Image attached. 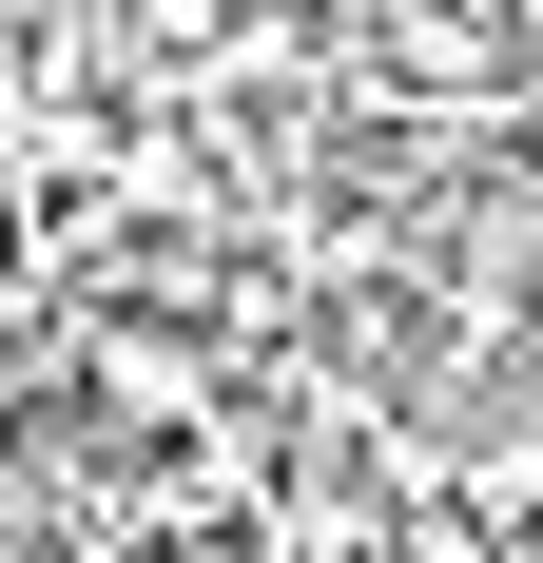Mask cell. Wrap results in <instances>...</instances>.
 Wrapping results in <instances>:
<instances>
[{
	"mask_svg": "<svg viewBox=\"0 0 543 563\" xmlns=\"http://www.w3.org/2000/svg\"><path fill=\"white\" fill-rule=\"evenodd\" d=\"M486 136H505V156L543 175V58H505V98H486Z\"/></svg>",
	"mask_w": 543,
	"mask_h": 563,
	"instance_id": "6da1fadb",
	"label": "cell"
}]
</instances>
